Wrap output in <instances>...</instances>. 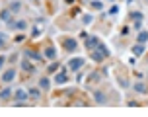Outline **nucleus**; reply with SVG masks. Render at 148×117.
Segmentation results:
<instances>
[{"label":"nucleus","instance_id":"nucleus-30","mask_svg":"<svg viewBox=\"0 0 148 117\" xmlns=\"http://www.w3.org/2000/svg\"><path fill=\"white\" fill-rule=\"evenodd\" d=\"M119 86L121 88H129V82H127L125 78H119Z\"/></svg>","mask_w":148,"mask_h":117},{"label":"nucleus","instance_id":"nucleus-20","mask_svg":"<svg viewBox=\"0 0 148 117\" xmlns=\"http://www.w3.org/2000/svg\"><path fill=\"white\" fill-rule=\"evenodd\" d=\"M94 98H96V103H99V105H103V103L107 102L103 92H96V94H94Z\"/></svg>","mask_w":148,"mask_h":117},{"label":"nucleus","instance_id":"nucleus-25","mask_svg":"<svg viewBox=\"0 0 148 117\" xmlns=\"http://www.w3.org/2000/svg\"><path fill=\"white\" fill-rule=\"evenodd\" d=\"M90 6L94 8V10H103V4H101L99 0H92V2H90Z\"/></svg>","mask_w":148,"mask_h":117},{"label":"nucleus","instance_id":"nucleus-10","mask_svg":"<svg viewBox=\"0 0 148 117\" xmlns=\"http://www.w3.org/2000/svg\"><path fill=\"white\" fill-rule=\"evenodd\" d=\"M133 90L136 92V94H146V92H148V86L144 84V82H134V84H133Z\"/></svg>","mask_w":148,"mask_h":117},{"label":"nucleus","instance_id":"nucleus-32","mask_svg":"<svg viewBox=\"0 0 148 117\" xmlns=\"http://www.w3.org/2000/svg\"><path fill=\"white\" fill-rule=\"evenodd\" d=\"M4 63H6V57H0V70H2V66H4Z\"/></svg>","mask_w":148,"mask_h":117},{"label":"nucleus","instance_id":"nucleus-29","mask_svg":"<svg viewBox=\"0 0 148 117\" xmlns=\"http://www.w3.org/2000/svg\"><path fill=\"white\" fill-rule=\"evenodd\" d=\"M117 12H119V6H117V4H113V6L109 8V14H111V16H115Z\"/></svg>","mask_w":148,"mask_h":117},{"label":"nucleus","instance_id":"nucleus-14","mask_svg":"<svg viewBox=\"0 0 148 117\" xmlns=\"http://www.w3.org/2000/svg\"><path fill=\"white\" fill-rule=\"evenodd\" d=\"M131 51H133L134 57H142V55H144V45H142V43H134Z\"/></svg>","mask_w":148,"mask_h":117},{"label":"nucleus","instance_id":"nucleus-7","mask_svg":"<svg viewBox=\"0 0 148 117\" xmlns=\"http://www.w3.org/2000/svg\"><path fill=\"white\" fill-rule=\"evenodd\" d=\"M27 98H29V96H27V90H23V88H18V90L14 92L16 102H27Z\"/></svg>","mask_w":148,"mask_h":117},{"label":"nucleus","instance_id":"nucleus-34","mask_svg":"<svg viewBox=\"0 0 148 117\" xmlns=\"http://www.w3.org/2000/svg\"><path fill=\"white\" fill-rule=\"evenodd\" d=\"M64 2H66V4H72V2H74V0H64Z\"/></svg>","mask_w":148,"mask_h":117},{"label":"nucleus","instance_id":"nucleus-33","mask_svg":"<svg viewBox=\"0 0 148 117\" xmlns=\"http://www.w3.org/2000/svg\"><path fill=\"white\" fill-rule=\"evenodd\" d=\"M23 39H25V35H18V37H16V41H18V43H22Z\"/></svg>","mask_w":148,"mask_h":117},{"label":"nucleus","instance_id":"nucleus-17","mask_svg":"<svg viewBox=\"0 0 148 117\" xmlns=\"http://www.w3.org/2000/svg\"><path fill=\"white\" fill-rule=\"evenodd\" d=\"M148 41V31H144V29H140V31H138V35H136V43H146Z\"/></svg>","mask_w":148,"mask_h":117},{"label":"nucleus","instance_id":"nucleus-9","mask_svg":"<svg viewBox=\"0 0 148 117\" xmlns=\"http://www.w3.org/2000/svg\"><path fill=\"white\" fill-rule=\"evenodd\" d=\"M8 28H10V29H25V28H27V22H25V20H18V22H8Z\"/></svg>","mask_w":148,"mask_h":117},{"label":"nucleus","instance_id":"nucleus-31","mask_svg":"<svg viewBox=\"0 0 148 117\" xmlns=\"http://www.w3.org/2000/svg\"><path fill=\"white\" fill-rule=\"evenodd\" d=\"M140 28H142V22H134V29L136 31H140Z\"/></svg>","mask_w":148,"mask_h":117},{"label":"nucleus","instance_id":"nucleus-5","mask_svg":"<svg viewBox=\"0 0 148 117\" xmlns=\"http://www.w3.org/2000/svg\"><path fill=\"white\" fill-rule=\"evenodd\" d=\"M84 41H86V49H88V51H94V49H97V45H99V37L90 35V37H86Z\"/></svg>","mask_w":148,"mask_h":117},{"label":"nucleus","instance_id":"nucleus-37","mask_svg":"<svg viewBox=\"0 0 148 117\" xmlns=\"http://www.w3.org/2000/svg\"><path fill=\"white\" fill-rule=\"evenodd\" d=\"M146 2H148V0H146Z\"/></svg>","mask_w":148,"mask_h":117},{"label":"nucleus","instance_id":"nucleus-24","mask_svg":"<svg viewBox=\"0 0 148 117\" xmlns=\"http://www.w3.org/2000/svg\"><path fill=\"white\" fill-rule=\"evenodd\" d=\"M59 68H60V65H59V63H51V65H49V66H47V72H57V70H59Z\"/></svg>","mask_w":148,"mask_h":117},{"label":"nucleus","instance_id":"nucleus-12","mask_svg":"<svg viewBox=\"0 0 148 117\" xmlns=\"http://www.w3.org/2000/svg\"><path fill=\"white\" fill-rule=\"evenodd\" d=\"M0 22H12V10L10 8H4L2 12H0Z\"/></svg>","mask_w":148,"mask_h":117},{"label":"nucleus","instance_id":"nucleus-26","mask_svg":"<svg viewBox=\"0 0 148 117\" xmlns=\"http://www.w3.org/2000/svg\"><path fill=\"white\" fill-rule=\"evenodd\" d=\"M10 10H12V12H20V10H22V2H12V4H10Z\"/></svg>","mask_w":148,"mask_h":117},{"label":"nucleus","instance_id":"nucleus-19","mask_svg":"<svg viewBox=\"0 0 148 117\" xmlns=\"http://www.w3.org/2000/svg\"><path fill=\"white\" fill-rule=\"evenodd\" d=\"M10 96H12V88L6 86V88H2V90H0V100H4V102H6Z\"/></svg>","mask_w":148,"mask_h":117},{"label":"nucleus","instance_id":"nucleus-18","mask_svg":"<svg viewBox=\"0 0 148 117\" xmlns=\"http://www.w3.org/2000/svg\"><path fill=\"white\" fill-rule=\"evenodd\" d=\"M99 80H101V74L99 72H90L88 74V82H92V84H97Z\"/></svg>","mask_w":148,"mask_h":117},{"label":"nucleus","instance_id":"nucleus-27","mask_svg":"<svg viewBox=\"0 0 148 117\" xmlns=\"http://www.w3.org/2000/svg\"><path fill=\"white\" fill-rule=\"evenodd\" d=\"M131 18H133V22H142V12H134L131 14Z\"/></svg>","mask_w":148,"mask_h":117},{"label":"nucleus","instance_id":"nucleus-3","mask_svg":"<svg viewBox=\"0 0 148 117\" xmlns=\"http://www.w3.org/2000/svg\"><path fill=\"white\" fill-rule=\"evenodd\" d=\"M66 82H68L66 68H64V66H60L59 70L55 72V84H57V86H62V84H66Z\"/></svg>","mask_w":148,"mask_h":117},{"label":"nucleus","instance_id":"nucleus-15","mask_svg":"<svg viewBox=\"0 0 148 117\" xmlns=\"http://www.w3.org/2000/svg\"><path fill=\"white\" fill-rule=\"evenodd\" d=\"M27 96L31 100H39L41 98V88H27Z\"/></svg>","mask_w":148,"mask_h":117},{"label":"nucleus","instance_id":"nucleus-28","mask_svg":"<svg viewBox=\"0 0 148 117\" xmlns=\"http://www.w3.org/2000/svg\"><path fill=\"white\" fill-rule=\"evenodd\" d=\"M39 35H41V29H39V25H35L31 29V37H39Z\"/></svg>","mask_w":148,"mask_h":117},{"label":"nucleus","instance_id":"nucleus-2","mask_svg":"<svg viewBox=\"0 0 148 117\" xmlns=\"http://www.w3.org/2000/svg\"><path fill=\"white\" fill-rule=\"evenodd\" d=\"M62 49L66 53H74L78 49V41H76L74 37H64V39H62Z\"/></svg>","mask_w":148,"mask_h":117},{"label":"nucleus","instance_id":"nucleus-35","mask_svg":"<svg viewBox=\"0 0 148 117\" xmlns=\"http://www.w3.org/2000/svg\"><path fill=\"white\" fill-rule=\"evenodd\" d=\"M107 2H115V0H107Z\"/></svg>","mask_w":148,"mask_h":117},{"label":"nucleus","instance_id":"nucleus-22","mask_svg":"<svg viewBox=\"0 0 148 117\" xmlns=\"http://www.w3.org/2000/svg\"><path fill=\"white\" fill-rule=\"evenodd\" d=\"M8 47V35L4 31H0V49H6Z\"/></svg>","mask_w":148,"mask_h":117},{"label":"nucleus","instance_id":"nucleus-21","mask_svg":"<svg viewBox=\"0 0 148 117\" xmlns=\"http://www.w3.org/2000/svg\"><path fill=\"white\" fill-rule=\"evenodd\" d=\"M97 51L101 53L103 57H109V55H111V53H109V49H107V45H105V43H101V41H99V45H97Z\"/></svg>","mask_w":148,"mask_h":117},{"label":"nucleus","instance_id":"nucleus-16","mask_svg":"<svg viewBox=\"0 0 148 117\" xmlns=\"http://www.w3.org/2000/svg\"><path fill=\"white\" fill-rule=\"evenodd\" d=\"M90 58H92V61H96V63H101L105 57H103L99 51H97V49H94V51H90Z\"/></svg>","mask_w":148,"mask_h":117},{"label":"nucleus","instance_id":"nucleus-4","mask_svg":"<svg viewBox=\"0 0 148 117\" xmlns=\"http://www.w3.org/2000/svg\"><path fill=\"white\" fill-rule=\"evenodd\" d=\"M23 57H27V58H33V61H37V63H41V61H43V55H41V53H37L35 49H29V47H27V49H23Z\"/></svg>","mask_w":148,"mask_h":117},{"label":"nucleus","instance_id":"nucleus-23","mask_svg":"<svg viewBox=\"0 0 148 117\" xmlns=\"http://www.w3.org/2000/svg\"><path fill=\"white\" fill-rule=\"evenodd\" d=\"M92 22H94V16L92 14H84L82 16V23H84V25H90Z\"/></svg>","mask_w":148,"mask_h":117},{"label":"nucleus","instance_id":"nucleus-6","mask_svg":"<svg viewBox=\"0 0 148 117\" xmlns=\"http://www.w3.org/2000/svg\"><path fill=\"white\" fill-rule=\"evenodd\" d=\"M20 66H22V70H23V72H27V74H33V72H35V66H33V65L29 63V61H27V57H23V58H22Z\"/></svg>","mask_w":148,"mask_h":117},{"label":"nucleus","instance_id":"nucleus-36","mask_svg":"<svg viewBox=\"0 0 148 117\" xmlns=\"http://www.w3.org/2000/svg\"><path fill=\"white\" fill-rule=\"evenodd\" d=\"M33 2H39V0H33Z\"/></svg>","mask_w":148,"mask_h":117},{"label":"nucleus","instance_id":"nucleus-11","mask_svg":"<svg viewBox=\"0 0 148 117\" xmlns=\"http://www.w3.org/2000/svg\"><path fill=\"white\" fill-rule=\"evenodd\" d=\"M37 86L41 88L43 92H47V90L51 88V80H49L47 76H41V78H39V82H37Z\"/></svg>","mask_w":148,"mask_h":117},{"label":"nucleus","instance_id":"nucleus-13","mask_svg":"<svg viewBox=\"0 0 148 117\" xmlns=\"http://www.w3.org/2000/svg\"><path fill=\"white\" fill-rule=\"evenodd\" d=\"M45 58H49V61H55V58H57V49H55L53 45H49V47L45 49Z\"/></svg>","mask_w":148,"mask_h":117},{"label":"nucleus","instance_id":"nucleus-8","mask_svg":"<svg viewBox=\"0 0 148 117\" xmlns=\"http://www.w3.org/2000/svg\"><path fill=\"white\" fill-rule=\"evenodd\" d=\"M14 78H16V68H8V70H4V74H2V82H4V84L12 82Z\"/></svg>","mask_w":148,"mask_h":117},{"label":"nucleus","instance_id":"nucleus-1","mask_svg":"<svg viewBox=\"0 0 148 117\" xmlns=\"http://www.w3.org/2000/svg\"><path fill=\"white\" fill-rule=\"evenodd\" d=\"M84 65H86V58H84V57H74V58L68 61V68H70L72 72H78Z\"/></svg>","mask_w":148,"mask_h":117}]
</instances>
